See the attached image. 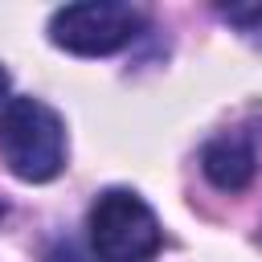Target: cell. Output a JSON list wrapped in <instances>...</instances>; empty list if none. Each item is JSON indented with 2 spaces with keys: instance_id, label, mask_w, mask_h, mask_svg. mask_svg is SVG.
<instances>
[{
  "instance_id": "1",
  "label": "cell",
  "mask_w": 262,
  "mask_h": 262,
  "mask_svg": "<svg viewBox=\"0 0 262 262\" xmlns=\"http://www.w3.org/2000/svg\"><path fill=\"white\" fill-rule=\"evenodd\" d=\"M0 156L12 176L45 184L66 168V127L41 98H8L0 111Z\"/></svg>"
},
{
  "instance_id": "2",
  "label": "cell",
  "mask_w": 262,
  "mask_h": 262,
  "mask_svg": "<svg viewBox=\"0 0 262 262\" xmlns=\"http://www.w3.org/2000/svg\"><path fill=\"white\" fill-rule=\"evenodd\" d=\"M86 229L98 262H151L164 246L151 205L131 188H106L90 205Z\"/></svg>"
},
{
  "instance_id": "3",
  "label": "cell",
  "mask_w": 262,
  "mask_h": 262,
  "mask_svg": "<svg viewBox=\"0 0 262 262\" xmlns=\"http://www.w3.org/2000/svg\"><path fill=\"white\" fill-rule=\"evenodd\" d=\"M143 33V12L119 0H86L66 4L49 20V41L78 57H106L131 45Z\"/></svg>"
},
{
  "instance_id": "4",
  "label": "cell",
  "mask_w": 262,
  "mask_h": 262,
  "mask_svg": "<svg viewBox=\"0 0 262 262\" xmlns=\"http://www.w3.org/2000/svg\"><path fill=\"white\" fill-rule=\"evenodd\" d=\"M201 168H205L209 184H217L221 192H242V188L254 180V172H258V156H254L250 139H242V135H221V139L205 143Z\"/></svg>"
},
{
  "instance_id": "5",
  "label": "cell",
  "mask_w": 262,
  "mask_h": 262,
  "mask_svg": "<svg viewBox=\"0 0 262 262\" xmlns=\"http://www.w3.org/2000/svg\"><path fill=\"white\" fill-rule=\"evenodd\" d=\"M221 16H225L233 29H242L250 41L262 45V4H225Z\"/></svg>"
},
{
  "instance_id": "6",
  "label": "cell",
  "mask_w": 262,
  "mask_h": 262,
  "mask_svg": "<svg viewBox=\"0 0 262 262\" xmlns=\"http://www.w3.org/2000/svg\"><path fill=\"white\" fill-rule=\"evenodd\" d=\"M45 262H98V254L66 237V242H57V246H49V254H45Z\"/></svg>"
},
{
  "instance_id": "7",
  "label": "cell",
  "mask_w": 262,
  "mask_h": 262,
  "mask_svg": "<svg viewBox=\"0 0 262 262\" xmlns=\"http://www.w3.org/2000/svg\"><path fill=\"white\" fill-rule=\"evenodd\" d=\"M4 94H8V74H4V66H0V102H4Z\"/></svg>"
}]
</instances>
